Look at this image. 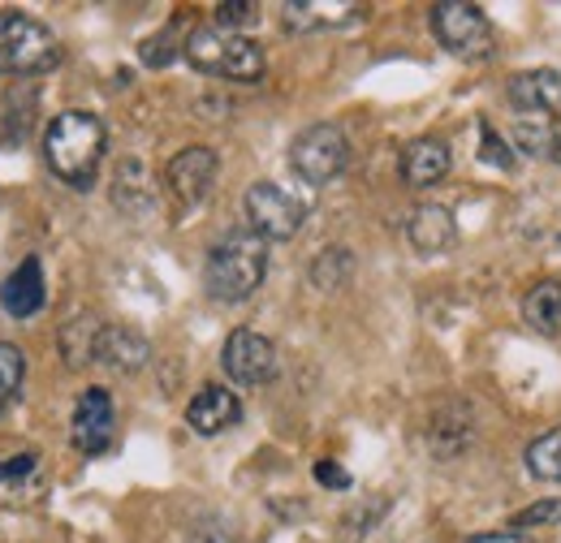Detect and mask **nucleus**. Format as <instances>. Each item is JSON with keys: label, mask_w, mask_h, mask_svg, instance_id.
Segmentation results:
<instances>
[{"label": "nucleus", "mask_w": 561, "mask_h": 543, "mask_svg": "<svg viewBox=\"0 0 561 543\" xmlns=\"http://www.w3.org/2000/svg\"><path fill=\"white\" fill-rule=\"evenodd\" d=\"M100 155H104V122L95 113H57L48 122V135H44V160L48 169L73 186V190H91L95 182V169H100Z\"/></svg>", "instance_id": "nucleus-1"}, {"label": "nucleus", "mask_w": 561, "mask_h": 543, "mask_svg": "<svg viewBox=\"0 0 561 543\" xmlns=\"http://www.w3.org/2000/svg\"><path fill=\"white\" fill-rule=\"evenodd\" d=\"M268 276V242L255 229H233L208 251L204 285L220 302H247Z\"/></svg>", "instance_id": "nucleus-2"}, {"label": "nucleus", "mask_w": 561, "mask_h": 543, "mask_svg": "<svg viewBox=\"0 0 561 543\" xmlns=\"http://www.w3.org/2000/svg\"><path fill=\"white\" fill-rule=\"evenodd\" d=\"M182 53L199 73H211V78H229V82H260L264 78V48L255 39L220 31V26L191 31Z\"/></svg>", "instance_id": "nucleus-3"}, {"label": "nucleus", "mask_w": 561, "mask_h": 543, "mask_svg": "<svg viewBox=\"0 0 561 543\" xmlns=\"http://www.w3.org/2000/svg\"><path fill=\"white\" fill-rule=\"evenodd\" d=\"M61 61V48H57V35L26 18V13H9L0 9V73L9 78H22V73H44Z\"/></svg>", "instance_id": "nucleus-4"}, {"label": "nucleus", "mask_w": 561, "mask_h": 543, "mask_svg": "<svg viewBox=\"0 0 561 543\" xmlns=\"http://www.w3.org/2000/svg\"><path fill=\"white\" fill-rule=\"evenodd\" d=\"M351 164V142L337 126L320 122L307 126L302 135L289 142V169L307 182V186H329L333 177H342Z\"/></svg>", "instance_id": "nucleus-5"}, {"label": "nucleus", "mask_w": 561, "mask_h": 543, "mask_svg": "<svg viewBox=\"0 0 561 543\" xmlns=\"http://www.w3.org/2000/svg\"><path fill=\"white\" fill-rule=\"evenodd\" d=\"M427 13H432V35H436L440 48H449L454 57H489L492 53V26L480 4L440 0V4H432Z\"/></svg>", "instance_id": "nucleus-6"}, {"label": "nucleus", "mask_w": 561, "mask_h": 543, "mask_svg": "<svg viewBox=\"0 0 561 543\" xmlns=\"http://www.w3.org/2000/svg\"><path fill=\"white\" fill-rule=\"evenodd\" d=\"M242 207H247L251 229L264 242H289L302 229V220H307V204L298 195H289L285 186H277V182H255L247 190Z\"/></svg>", "instance_id": "nucleus-7"}, {"label": "nucleus", "mask_w": 561, "mask_h": 543, "mask_svg": "<svg viewBox=\"0 0 561 543\" xmlns=\"http://www.w3.org/2000/svg\"><path fill=\"white\" fill-rule=\"evenodd\" d=\"M220 367L233 384H268L277 376V345L251 328H238L220 349Z\"/></svg>", "instance_id": "nucleus-8"}, {"label": "nucleus", "mask_w": 561, "mask_h": 543, "mask_svg": "<svg viewBox=\"0 0 561 543\" xmlns=\"http://www.w3.org/2000/svg\"><path fill=\"white\" fill-rule=\"evenodd\" d=\"M73 449H82L87 458L104 453L113 444V431H117V409H113V397L104 389H87L73 406Z\"/></svg>", "instance_id": "nucleus-9"}, {"label": "nucleus", "mask_w": 561, "mask_h": 543, "mask_svg": "<svg viewBox=\"0 0 561 543\" xmlns=\"http://www.w3.org/2000/svg\"><path fill=\"white\" fill-rule=\"evenodd\" d=\"M216 169H220V160H216L211 147H182L169 160L164 182H169V190L182 204H199V199H208V190L216 186Z\"/></svg>", "instance_id": "nucleus-10"}, {"label": "nucleus", "mask_w": 561, "mask_h": 543, "mask_svg": "<svg viewBox=\"0 0 561 543\" xmlns=\"http://www.w3.org/2000/svg\"><path fill=\"white\" fill-rule=\"evenodd\" d=\"M510 104L518 113H531V117H545V122H561V73L558 69H527V73H514L510 86H505Z\"/></svg>", "instance_id": "nucleus-11"}, {"label": "nucleus", "mask_w": 561, "mask_h": 543, "mask_svg": "<svg viewBox=\"0 0 561 543\" xmlns=\"http://www.w3.org/2000/svg\"><path fill=\"white\" fill-rule=\"evenodd\" d=\"M44 298H48V285H44V264H39L35 255L22 259L18 268L4 276V285H0V307H4L13 320H31V315H39Z\"/></svg>", "instance_id": "nucleus-12"}, {"label": "nucleus", "mask_w": 561, "mask_h": 543, "mask_svg": "<svg viewBox=\"0 0 561 543\" xmlns=\"http://www.w3.org/2000/svg\"><path fill=\"white\" fill-rule=\"evenodd\" d=\"M238 418H242V402H238V393H229L225 384H204V389L191 397V406H186V423H191V431H199V436H220V431H229Z\"/></svg>", "instance_id": "nucleus-13"}, {"label": "nucleus", "mask_w": 561, "mask_h": 543, "mask_svg": "<svg viewBox=\"0 0 561 543\" xmlns=\"http://www.w3.org/2000/svg\"><path fill=\"white\" fill-rule=\"evenodd\" d=\"M449 164H454V155H449L445 138H415L402 151V182L415 186V190H427V186L449 177Z\"/></svg>", "instance_id": "nucleus-14"}, {"label": "nucleus", "mask_w": 561, "mask_h": 543, "mask_svg": "<svg viewBox=\"0 0 561 543\" xmlns=\"http://www.w3.org/2000/svg\"><path fill=\"white\" fill-rule=\"evenodd\" d=\"M407 238L420 255H445L454 242H458V229H454V216L449 207L440 204H420L407 220Z\"/></svg>", "instance_id": "nucleus-15"}, {"label": "nucleus", "mask_w": 561, "mask_h": 543, "mask_svg": "<svg viewBox=\"0 0 561 543\" xmlns=\"http://www.w3.org/2000/svg\"><path fill=\"white\" fill-rule=\"evenodd\" d=\"M363 18V4L354 0H302V4H280L285 31H329Z\"/></svg>", "instance_id": "nucleus-16"}, {"label": "nucleus", "mask_w": 561, "mask_h": 543, "mask_svg": "<svg viewBox=\"0 0 561 543\" xmlns=\"http://www.w3.org/2000/svg\"><path fill=\"white\" fill-rule=\"evenodd\" d=\"M476 436V423H471V409L462 402H449L432 414V449L436 458H458Z\"/></svg>", "instance_id": "nucleus-17"}, {"label": "nucleus", "mask_w": 561, "mask_h": 543, "mask_svg": "<svg viewBox=\"0 0 561 543\" xmlns=\"http://www.w3.org/2000/svg\"><path fill=\"white\" fill-rule=\"evenodd\" d=\"M100 337H104V328H100V320L95 315H73L70 324L61 328V358H66V367H91V362H100Z\"/></svg>", "instance_id": "nucleus-18"}, {"label": "nucleus", "mask_w": 561, "mask_h": 543, "mask_svg": "<svg viewBox=\"0 0 561 543\" xmlns=\"http://www.w3.org/2000/svg\"><path fill=\"white\" fill-rule=\"evenodd\" d=\"M523 320L536 328V333H545V337H553L561 328V280H536L531 289H527V298H523Z\"/></svg>", "instance_id": "nucleus-19"}, {"label": "nucleus", "mask_w": 561, "mask_h": 543, "mask_svg": "<svg viewBox=\"0 0 561 543\" xmlns=\"http://www.w3.org/2000/svg\"><path fill=\"white\" fill-rule=\"evenodd\" d=\"M151 358V345L139 337V333H130V328H104V337H100V362L104 367H113V371H139L142 362Z\"/></svg>", "instance_id": "nucleus-20"}, {"label": "nucleus", "mask_w": 561, "mask_h": 543, "mask_svg": "<svg viewBox=\"0 0 561 543\" xmlns=\"http://www.w3.org/2000/svg\"><path fill=\"white\" fill-rule=\"evenodd\" d=\"M113 204L122 207V211H130V216H142L147 207L156 204V195L147 190V173H142V164L126 160V164L117 169V182H113Z\"/></svg>", "instance_id": "nucleus-21"}, {"label": "nucleus", "mask_w": 561, "mask_h": 543, "mask_svg": "<svg viewBox=\"0 0 561 543\" xmlns=\"http://www.w3.org/2000/svg\"><path fill=\"white\" fill-rule=\"evenodd\" d=\"M527 471L540 478V483H561V427L536 436L527 444Z\"/></svg>", "instance_id": "nucleus-22"}, {"label": "nucleus", "mask_w": 561, "mask_h": 543, "mask_svg": "<svg viewBox=\"0 0 561 543\" xmlns=\"http://www.w3.org/2000/svg\"><path fill=\"white\" fill-rule=\"evenodd\" d=\"M354 272V255L346 246H329V251H320L316 255V264H311V285L316 289H342L346 280H351Z\"/></svg>", "instance_id": "nucleus-23"}, {"label": "nucleus", "mask_w": 561, "mask_h": 543, "mask_svg": "<svg viewBox=\"0 0 561 543\" xmlns=\"http://www.w3.org/2000/svg\"><path fill=\"white\" fill-rule=\"evenodd\" d=\"M22 371H26L22 349L9 345V340H0V414H4L9 402H13V393L22 389Z\"/></svg>", "instance_id": "nucleus-24"}, {"label": "nucleus", "mask_w": 561, "mask_h": 543, "mask_svg": "<svg viewBox=\"0 0 561 543\" xmlns=\"http://www.w3.org/2000/svg\"><path fill=\"white\" fill-rule=\"evenodd\" d=\"M514 142L527 151V155H545V160H561V135H549V130H536V126H518L514 130Z\"/></svg>", "instance_id": "nucleus-25"}, {"label": "nucleus", "mask_w": 561, "mask_h": 543, "mask_svg": "<svg viewBox=\"0 0 561 543\" xmlns=\"http://www.w3.org/2000/svg\"><path fill=\"white\" fill-rule=\"evenodd\" d=\"M255 18H260V4H255V0H225V4H216V26H220V31L251 26Z\"/></svg>", "instance_id": "nucleus-26"}, {"label": "nucleus", "mask_w": 561, "mask_h": 543, "mask_svg": "<svg viewBox=\"0 0 561 543\" xmlns=\"http://www.w3.org/2000/svg\"><path fill=\"white\" fill-rule=\"evenodd\" d=\"M549 522H561V500H536L527 509L514 513L510 531H527V527H549Z\"/></svg>", "instance_id": "nucleus-27"}, {"label": "nucleus", "mask_w": 561, "mask_h": 543, "mask_svg": "<svg viewBox=\"0 0 561 543\" xmlns=\"http://www.w3.org/2000/svg\"><path fill=\"white\" fill-rule=\"evenodd\" d=\"M139 57H142V66H151V69L169 66V61L178 57V48H173V31H160V35H151V39H142Z\"/></svg>", "instance_id": "nucleus-28"}, {"label": "nucleus", "mask_w": 561, "mask_h": 543, "mask_svg": "<svg viewBox=\"0 0 561 543\" xmlns=\"http://www.w3.org/2000/svg\"><path fill=\"white\" fill-rule=\"evenodd\" d=\"M39 471V453H18V458H4L0 462V483H9V478H26Z\"/></svg>", "instance_id": "nucleus-29"}, {"label": "nucleus", "mask_w": 561, "mask_h": 543, "mask_svg": "<svg viewBox=\"0 0 561 543\" xmlns=\"http://www.w3.org/2000/svg\"><path fill=\"white\" fill-rule=\"evenodd\" d=\"M484 160L496 164V169H510L514 164V151H510V142H501V138L492 135L489 126H484Z\"/></svg>", "instance_id": "nucleus-30"}, {"label": "nucleus", "mask_w": 561, "mask_h": 543, "mask_svg": "<svg viewBox=\"0 0 561 543\" xmlns=\"http://www.w3.org/2000/svg\"><path fill=\"white\" fill-rule=\"evenodd\" d=\"M316 478H320L324 487H351V475H346L337 462H316Z\"/></svg>", "instance_id": "nucleus-31"}, {"label": "nucleus", "mask_w": 561, "mask_h": 543, "mask_svg": "<svg viewBox=\"0 0 561 543\" xmlns=\"http://www.w3.org/2000/svg\"><path fill=\"white\" fill-rule=\"evenodd\" d=\"M467 543H527L523 535H514V531H492V535H476V540Z\"/></svg>", "instance_id": "nucleus-32"}]
</instances>
